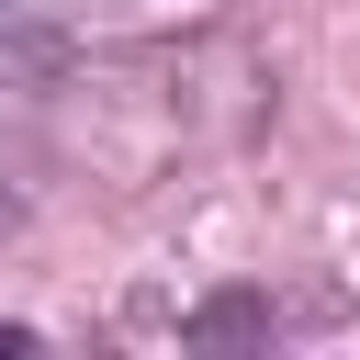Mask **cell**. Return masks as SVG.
Masks as SVG:
<instances>
[{
	"label": "cell",
	"mask_w": 360,
	"mask_h": 360,
	"mask_svg": "<svg viewBox=\"0 0 360 360\" xmlns=\"http://www.w3.org/2000/svg\"><path fill=\"white\" fill-rule=\"evenodd\" d=\"M135 0H0V68L45 56V34H79V22H124Z\"/></svg>",
	"instance_id": "1"
},
{
	"label": "cell",
	"mask_w": 360,
	"mask_h": 360,
	"mask_svg": "<svg viewBox=\"0 0 360 360\" xmlns=\"http://www.w3.org/2000/svg\"><path fill=\"white\" fill-rule=\"evenodd\" d=\"M236 338H270V304H259V292H214V304L191 315V349H236Z\"/></svg>",
	"instance_id": "2"
},
{
	"label": "cell",
	"mask_w": 360,
	"mask_h": 360,
	"mask_svg": "<svg viewBox=\"0 0 360 360\" xmlns=\"http://www.w3.org/2000/svg\"><path fill=\"white\" fill-rule=\"evenodd\" d=\"M34 214V180H22V146H0V236H22Z\"/></svg>",
	"instance_id": "3"
},
{
	"label": "cell",
	"mask_w": 360,
	"mask_h": 360,
	"mask_svg": "<svg viewBox=\"0 0 360 360\" xmlns=\"http://www.w3.org/2000/svg\"><path fill=\"white\" fill-rule=\"evenodd\" d=\"M34 349H45V338H34V326H11V315H0V360H34Z\"/></svg>",
	"instance_id": "4"
}]
</instances>
